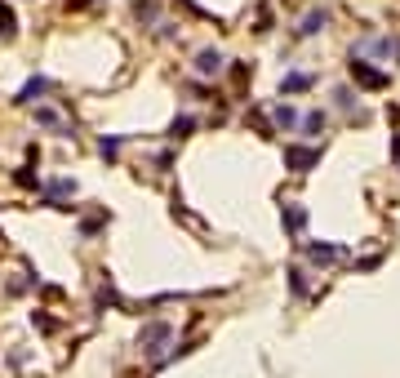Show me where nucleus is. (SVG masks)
I'll return each mask as SVG.
<instances>
[{
    "instance_id": "nucleus-1",
    "label": "nucleus",
    "mask_w": 400,
    "mask_h": 378,
    "mask_svg": "<svg viewBox=\"0 0 400 378\" xmlns=\"http://www.w3.org/2000/svg\"><path fill=\"white\" fill-rule=\"evenodd\" d=\"M169 338H174V325H169V320H147V325L138 329V352L147 356L151 365H165Z\"/></svg>"
},
{
    "instance_id": "nucleus-2",
    "label": "nucleus",
    "mask_w": 400,
    "mask_h": 378,
    "mask_svg": "<svg viewBox=\"0 0 400 378\" xmlns=\"http://www.w3.org/2000/svg\"><path fill=\"white\" fill-rule=\"evenodd\" d=\"M351 54L356 58H365V54H374V58H383V63H400V36H374V32H365L356 45H351Z\"/></svg>"
},
{
    "instance_id": "nucleus-3",
    "label": "nucleus",
    "mask_w": 400,
    "mask_h": 378,
    "mask_svg": "<svg viewBox=\"0 0 400 378\" xmlns=\"http://www.w3.org/2000/svg\"><path fill=\"white\" fill-rule=\"evenodd\" d=\"M351 80H356L360 89H387L392 76L378 71V67H369V58H356V54H351Z\"/></svg>"
},
{
    "instance_id": "nucleus-4",
    "label": "nucleus",
    "mask_w": 400,
    "mask_h": 378,
    "mask_svg": "<svg viewBox=\"0 0 400 378\" xmlns=\"http://www.w3.org/2000/svg\"><path fill=\"white\" fill-rule=\"evenodd\" d=\"M302 258H307L311 267H329V263L347 258V249H342V245H329V241H307L302 245Z\"/></svg>"
},
{
    "instance_id": "nucleus-5",
    "label": "nucleus",
    "mask_w": 400,
    "mask_h": 378,
    "mask_svg": "<svg viewBox=\"0 0 400 378\" xmlns=\"http://www.w3.org/2000/svg\"><path fill=\"white\" fill-rule=\"evenodd\" d=\"M285 165H289L293 174H311V169L320 165V147H302V143H289V147H285Z\"/></svg>"
},
{
    "instance_id": "nucleus-6",
    "label": "nucleus",
    "mask_w": 400,
    "mask_h": 378,
    "mask_svg": "<svg viewBox=\"0 0 400 378\" xmlns=\"http://www.w3.org/2000/svg\"><path fill=\"white\" fill-rule=\"evenodd\" d=\"M192 71H196V80H218V76L227 71V58L218 49H200L192 58Z\"/></svg>"
},
{
    "instance_id": "nucleus-7",
    "label": "nucleus",
    "mask_w": 400,
    "mask_h": 378,
    "mask_svg": "<svg viewBox=\"0 0 400 378\" xmlns=\"http://www.w3.org/2000/svg\"><path fill=\"white\" fill-rule=\"evenodd\" d=\"M298 120H302V111L293 107V102H276L271 107V129L276 134H298Z\"/></svg>"
},
{
    "instance_id": "nucleus-8",
    "label": "nucleus",
    "mask_w": 400,
    "mask_h": 378,
    "mask_svg": "<svg viewBox=\"0 0 400 378\" xmlns=\"http://www.w3.org/2000/svg\"><path fill=\"white\" fill-rule=\"evenodd\" d=\"M325 27H329V9H311V14L293 27V41H311V36H320Z\"/></svg>"
},
{
    "instance_id": "nucleus-9",
    "label": "nucleus",
    "mask_w": 400,
    "mask_h": 378,
    "mask_svg": "<svg viewBox=\"0 0 400 378\" xmlns=\"http://www.w3.org/2000/svg\"><path fill=\"white\" fill-rule=\"evenodd\" d=\"M45 93H54V80H49V76H32V80L18 89V98H14V102H18V107H32L36 98H45Z\"/></svg>"
},
{
    "instance_id": "nucleus-10",
    "label": "nucleus",
    "mask_w": 400,
    "mask_h": 378,
    "mask_svg": "<svg viewBox=\"0 0 400 378\" xmlns=\"http://www.w3.org/2000/svg\"><path fill=\"white\" fill-rule=\"evenodd\" d=\"M311 85H316V76H311V71H285V76H280V98H293V93H307Z\"/></svg>"
},
{
    "instance_id": "nucleus-11",
    "label": "nucleus",
    "mask_w": 400,
    "mask_h": 378,
    "mask_svg": "<svg viewBox=\"0 0 400 378\" xmlns=\"http://www.w3.org/2000/svg\"><path fill=\"white\" fill-rule=\"evenodd\" d=\"M325 125H329V111H316V107H311V111H302V120H298V134L316 143V138L325 134Z\"/></svg>"
},
{
    "instance_id": "nucleus-12",
    "label": "nucleus",
    "mask_w": 400,
    "mask_h": 378,
    "mask_svg": "<svg viewBox=\"0 0 400 378\" xmlns=\"http://www.w3.org/2000/svg\"><path fill=\"white\" fill-rule=\"evenodd\" d=\"M67 196H76V178H49V183H45V205L67 201Z\"/></svg>"
},
{
    "instance_id": "nucleus-13",
    "label": "nucleus",
    "mask_w": 400,
    "mask_h": 378,
    "mask_svg": "<svg viewBox=\"0 0 400 378\" xmlns=\"http://www.w3.org/2000/svg\"><path fill=\"white\" fill-rule=\"evenodd\" d=\"M133 18L142 27H156L160 23V0H133Z\"/></svg>"
},
{
    "instance_id": "nucleus-14",
    "label": "nucleus",
    "mask_w": 400,
    "mask_h": 378,
    "mask_svg": "<svg viewBox=\"0 0 400 378\" xmlns=\"http://www.w3.org/2000/svg\"><path fill=\"white\" fill-rule=\"evenodd\" d=\"M32 120H36V125H41V129H54V134H63V116H58V111H54V107H45V102H41V107L32 111ZM63 138H67V134H63Z\"/></svg>"
},
{
    "instance_id": "nucleus-15",
    "label": "nucleus",
    "mask_w": 400,
    "mask_h": 378,
    "mask_svg": "<svg viewBox=\"0 0 400 378\" xmlns=\"http://www.w3.org/2000/svg\"><path fill=\"white\" fill-rule=\"evenodd\" d=\"M280 219H285V227H289L293 236H298L302 227H307V210H302V205H293V201H289V205H285V210H280Z\"/></svg>"
},
{
    "instance_id": "nucleus-16",
    "label": "nucleus",
    "mask_w": 400,
    "mask_h": 378,
    "mask_svg": "<svg viewBox=\"0 0 400 378\" xmlns=\"http://www.w3.org/2000/svg\"><path fill=\"white\" fill-rule=\"evenodd\" d=\"M192 129H196V116H174V125H169V138H174V143H183V138H192Z\"/></svg>"
},
{
    "instance_id": "nucleus-17",
    "label": "nucleus",
    "mask_w": 400,
    "mask_h": 378,
    "mask_svg": "<svg viewBox=\"0 0 400 378\" xmlns=\"http://www.w3.org/2000/svg\"><path fill=\"white\" fill-rule=\"evenodd\" d=\"M333 107H338V111H356V89H351V85H338V89H333Z\"/></svg>"
},
{
    "instance_id": "nucleus-18",
    "label": "nucleus",
    "mask_w": 400,
    "mask_h": 378,
    "mask_svg": "<svg viewBox=\"0 0 400 378\" xmlns=\"http://www.w3.org/2000/svg\"><path fill=\"white\" fill-rule=\"evenodd\" d=\"M18 36V23H14V9L0 5V41H14Z\"/></svg>"
},
{
    "instance_id": "nucleus-19",
    "label": "nucleus",
    "mask_w": 400,
    "mask_h": 378,
    "mask_svg": "<svg viewBox=\"0 0 400 378\" xmlns=\"http://www.w3.org/2000/svg\"><path fill=\"white\" fill-rule=\"evenodd\" d=\"M289 289H293V298H307V271H302V267H289Z\"/></svg>"
},
{
    "instance_id": "nucleus-20",
    "label": "nucleus",
    "mask_w": 400,
    "mask_h": 378,
    "mask_svg": "<svg viewBox=\"0 0 400 378\" xmlns=\"http://www.w3.org/2000/svg\"><path fill=\"white\" fill-rule=\"evenodd\" d=\"M14 183H18V187H27V192H36V187H41V174H36L32 165H23V169L14 174Z\"/></svg>"
},
{
    "instance_id": "nucleus-21",
    "label": "nucleus",
    "mask_w": 400,
    "mask_h": 378,
    "mask_svg": "<svg viewBox=\"0 0 400 378\" xmlns=\"http://www.w3.org/2000/svg\"><path fill=\"white\" fill-rule=\"evenodd\" d=\"M120 147H125V138H98V156L102 160H116Z\"/></svg>"
},
{
    "instance_id": "nucleus-22",
    "label": "nucleus",
    "mask_w": 400,
    "mask_h": 378,
    "mask_svg": "<svg viewBox=\"0 0 400 378\" xmlns=\"http://www.w3.org/2000/svg\"><path fill=\"white\" fill-rule=\"evenodd\" d=\"M151 32H156V41H178V23H165V18H160Z\"/></svg>"
},
{
    "instance_id": "nucleus-23",
    "label": "nucleus",
    "mask_w": 400,
    "mask_h": 378,
    "mask_svg": "<svg viewBox=\"0 0 400 378\" xmlns=\"http://www.w3.org/2000/svg\"><path fill=\"white\" fill-rule=\"evenodd\" d=\"M102 223H107V214H93V219H85V223H80V236H93Z\"/></svg>"
},
{
    "instance_id": "nucleus-24",
    "label": "nucleus",
    "mask_w": 400,
    "mask_h": 378,
    "mask_svg": "<svg viewBox=\"0 0 400 378\" xmlns=\"http://www.w3.org/2000/svg\"><path fill=\"white\" fill-rule=\"evenodd\" d=\"M392 160L400 165V134H392Z\"/></svg>"
},
{
    "instance_id": "nucleus-25",
    "label": "nucleus",
    "mask_w": 400,
    "mask_h": 378,
    "mask_svg": "<svg viewBox=\"0 0 400 378\" xmlns=\"http://www.w3.org/2000/svg\"><path fill=\"white\" fill-rule=\"evenodd\" d=\"M93 0H67V9H89Z\"/></svg>"
}]
</instances>
